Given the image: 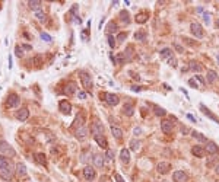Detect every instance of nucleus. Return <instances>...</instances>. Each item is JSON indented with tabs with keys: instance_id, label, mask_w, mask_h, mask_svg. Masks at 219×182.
Here are the masks:
<instances>
[{
	"instance_id": "1",
	"label": "nucleus",
	"mask_w": 219,
	"mask_h": 182,
	"mask_svg": "<svg viewBox=\"0 0 219 182\" xmlns=\"http://www.w3.org/2000/svg\"><path fill=\"white\" fill-rule=\"evenodd\" d=\"M80 82H82V86L85 88L86 92H91L93 88V83H92V77L91 75H88L86 72H82L80 73Z\"/></svg>"
},
{
	"instance_id": "2",
	"label": "nucleus",
	"mask_w": 219,
	"mask_h": 182,
	"mask_svg": "<svg viewBox=\"0 0 219 182\" xmlns=\"http://www.w3.org/2000/svg\"><path fill=\"white\" fill-rule=\"evenodd\" d=\"M190 31H191V34H193L197 40H202L203 37H204V31H203L202 25L197 24V22H193V24L190 25Z\"/></svg>"
},
{
	"instance_id": "3",
	"label": "nucleus",
	"mask_w": 219,
	"mask_h": 182,
	"mask_svg": "<svg viewBox=\"0 0 219 182\" xmlns=\"http://www.w3.org/2000/svg\"><path fill=\"white\" fill-rule=\"evenodd\" d=\"M0 153H5V155H9V156H15V155H16V152L3 140L0 141Z\"/></svg>"
},
{
	"instance_id": "4",
	"label": "nucleus",
	"mask_w": 219,
	"mask_h": 182,
	"mask_svg": "<svg viewBox=\"0 0 219 182\" xmlns=\"http://www.w3.org/2000/svg\"><path fill=\"white\" fill-rule=\"evenodd\" d=\"M104 98H105V102H107L108 105H111V107H116V105H118V102H120L118 96L114 95V93H104Z\"/></svg>"
},
{
	"instance_id": "5",
	"label": "nucleus",
	"mask_w": 219,
	"mask_h": 182,
	"mask_svg": "<svg viewBox=\"0 0 219 182\" xmlns=\"http://www.w3.org/2000/svg\"><path fill=\"white\" fill-rule=\"evenodd\" d=\"M13 175V166H8V168H0V176L6 181H10Z\"/></svg>"
},
{
	"instance_id": "6",
	"label": "nucleus",
	"mask_w": 219,
	"mask_h": 182,
	"mask_svg": "<svg viewBox=\"0 0 219 182\" xmlns=\"http://www.w3.org/2000/svg\"><path fill=\"white\" fill-rule=\"evenodd\" d=\"M204 150H206V153H209V155H218L219 153V147L213 143V141H208Z\"/></svg>"
},
{
	"instance_id": "7",
	"label": "nucleus",
	"mask_w": 219,
	"mask_h": 182,
	"mask_svg": "<svg viewBox=\"0 0 219 182\" xmlns=\"http://www.w3.org/2000/svg\"><path fill=\"white\" fill-rule=\"evenodd\" d=\"M156 169H158V172L159 174H168L169 169H171V163L169 162H159L158 163V166H156Z\"/></svg>"
},
{
	"instance_id": "8",
	"label": "nucleus",
	"mask_w": 219,
	"mask_h": 182,
	"mask_svg": "<svg viewBox=\"0 0 219 182\" xmlns=\"http://www.w3.org/2000/svg\"><path fill=\"white\" fill-rule=\"evenodd\" d=\"M19 102H21V99H19V96H18L16 93H12V95H9L8 105H9L10 108H16L18 105H19Z\"/></svg>"
},
{
	"instance_id": "9",
	"label": "nucleus",
	"mask_w": 219,
	"mask_h": 182,
	"mask_svg": "<svg viewBox=\"0 0 219 182\" xmlns=\"http://www.w3.org/2000/svg\"><path fill=\"white\" fill-rule=\"evenodd\" d=\"M76 91H77V86H76L75 82H69L66 85V88H64V93L67 95V96H72V95H75Z\"/></svg>"
},
{
	"instance_id": "10",
	"label": "nucleus",
	"mask_w": 219,
	"mask_h": 182,
	"mask_svg": "<svg viewBox=\"0 0 219 182\" xmlns=\"http://www.w3.org/2000/svg\"><path fill=\"white\" fill-rule=\"evenodd\" d=\"M59 109L63 112V114H70V111H72V105H70V102H67V101H60Z\"/></svg>"
},
{
	"instance_id": "11",
	"label": "nucleus",
	"mask_w": 219,
	"mask_h": 182,
	"mask_svg": "<svg viewBox=\"0 0 219 182\" xmlns=\"http://www.w3.org/2000/svg\"><path fill=\"white\" fill-rule=\"evenodd\" d=\"M83 176H85V179L92 181L93 178H95V169H93L92 166H86L83 169Z\"/></svg>"
},
{
	"instance_id": "12",
	"label": "nucleus",
	"mask_w": 219,
	"mask_h": 182,
	"mask_svg": "<svg viewBox=\"0 0 219 182\" xmlns=\"http://www.w3.org/2000/svg\"><path fill=\"white\" fill-rule=\"evenodd\" d=\"M172 127H174V124H172L171 121H168V120H164V121L161 123V130L165 133V134H169V133L172 131Z\"/></svg>"
},
{
	"instance_id": "13",
	"label": "nucleus",
	"mask_w": 219,
	"mask_h": 182,
	"mask_svg": "<svg viewBox=\"0 0 219 182\" xmlns=\"http://www.w3.org/2000/svg\"><path fill=\"white\" fill-rule=\"evenodd\" d=\"M172 179L175 182H185L187 181V175L183 172V171H175L172 174Z\"/></svg>"
},
{
	"instance_id": "14",
	"label": "nucleus",
	"mask_w": 219,
	"mask_h": 182,
	"mask_svg": "<svg viewBox=\"0 0 219 182\" xmlns=\"http://www.w3.org/2000/svg\"><path fill=\"white\" fill-rule=\"evenodd\" d=\"M28 117H29V111L26 108H22L16 112V120H19V121H26Z\"/></svg>"
},
{
	"instance_id": "15",
	"label": "nucleus",
	"mask_w": 219,
	"mask_h": 182,
	"mask_svg": "<svg viewBox=\"0 0 219 182\" xmlns=\"http://www.w3.org/2000/svg\"><path fill=\"white\" fill-rule=\"evenodd\" d=\"M93 140L96 141L101 147H104V149H107V146H108V143H107V140H105V137H104V134H95L93 136Z\"/></svg>"
},
{
	"instance_id": "16",
	"label": "nucleus",
	"mask_w": 219,
	"mask_h": 182,
	"mask_svg": "<svg viewBox=\"0 0 219 182\" xmlns=\"http://www.w3.org/2000/svg\"><path fill=\"white\" fill-rule=\"evenodd\" d=\"M191 153H193L196 157H204V155H206V150L203 149L202 146H193Z\"/></svg>"
},
{
	"instance_id": "17",
	"label": "nucleus",
	"mask_w": 219,
	"mask_h": 182,
	"mask_svg": "<svg viewBox=\"0 0 219 182\" xmlns=\"http://www.w3.org/2000/svg\"><path fill=\"white\" fill-rule=\"evenodd\" d=\"M148 19H149V13H148V12H140V13H137L135 18V21L137 24H145Z\"/></svg>"
},
{
	"instance_id": "18",
	"label": "nucleus",
	"mask_w": 219,
	"mask_h": 182,
	"mask_svg": "<svg viewBox=\"0 0 219 182\" xmlns=\"http://www.w3.org/2000/svg\"><path fill=\"white\" fill-rule=\"evenodd\" d=\"M111 133H113V137L117 139V140H120L123 137V130L120 127H117V125H111Z\"/></svg>"
},
{
	"instance_id": "19",
	"label": "nucleus",
	"mask_w": 219,
	"mask_h": 182,
	"mask_svg": "<svg viewBox=\"0 0 219 182\" xmlns=\"http://www.w3.org/2000/svg\"><path fill=\"white\" fill-rule=\"evenodd\" d=\"M120 159H121V162L123 163H129L130 162V152L127 149H121V152H120Z\"/></svg>"
},
{
	"instance_id": "20",
	"label": "nucleus",
	"mask_w": 219,
	"mask_h": 182,
	"mask_svg": "<svg viewBox=\"0 0 219 182\" xmlns=\"http://www.w3.org/2000/svg\"><path fill=\"white\" fill-rule=\"evenodd\" d=\"M200 109L203 111V114H204V115H208L209 118H211V120H213V121H215L216 124H219V118H216V117H215L213 114H212V112H211V109H208V108L204 107V105H200Z\"/></svg>"
},
{
	"instance_id": "21",
	"label": "nucleus",
	"mask_w": 219,
	"mask_h": 182,
	"mask_svg": "<svg viewBox=\"0 0 219 182\" xmlns=\"http://www.w3.org/2000/svg\"><path fill=\"white\" fill-rule=\"evenodd\" d=\"M86 136H88V128H86L85 125L79 127V128L76 130V137H77V139H80V140H82V139H85Z\"/></svg>"
},
{
	"instance_id": "22",
	"label": "nucleus",
	"mask_w": 219,
	"mask_h": 182,
	"mask_svg": "<svg viewBox=\"0 0 219 182\" xmlns=\"http://www.w3.org/2000/svg\"><path fill=\"white\" fill-rule=\"evenodd\" d=\"M104 163H105V159H104V156H101V155H96V156L93 157V165L96 166V168H102V166H104Z\"/></svg>"
},
{
	"instance_id": "23",
	"label": "nucleus",
	"mask_w": 219,
	"mask_h": 182,
	"mask_svg": "<svg viewBox=\"0 0 219 182\" xmlns=\"http://www.w3.org/2000/svg\"><path fill=\"white\" fill-rule=\"evenodd\" d=\"M208 82L209 83H215L218 80V73L215 72V70H208Z\"/></svg>"
},
{
	"instance_id": "24",
	"label": "nucleus",
	"mask_w": 219,
	"mask_h": 182,
	"mask_svg": "<svg viewBox=\"0 0 219 182\" xmlns=\"http://www.w3.org/2000/svg\"><path fill=\"white\" fill-rule=\"evenodd\" d=\"M172 53L174 51L171 50V48H164V50H161V53H159V56H161V58H171V57H174L172 56Z\"/></svg>"
},
{
	"instance_id": "25",
	"label": "nucleus",
	"mask_w": 219,
	"mask_h": 182,
	"mask_svg": "<svg viewBox=\"0 0 219 182\" xmlns=\"http://www.w3.org/2000/svg\"><path fill=\"white\" fill-rule=\"evenodd\" d=\"M140 146H142L140 141L136 140V139H133V140L130 141V150H132V152H136V153H137V152L140 150Z\"/></svg>"
},
{
	"instance_id": "26",
	"label": "nucleus",
	"mask_w": 219,
	"mask_h": 182,
	"mask_svg": "<svg viewBox=\"0 0 219 182\" xmlns=\"http://www.w3.org/2000/svg\"><path fill=\"white\" fill-rule=\"evenodd\" d=\"M92 133H93V136L95 134H104V128H102V125L96 121V123H93V125H92Z\"/></svg>"
},
{
	"instance_id": "27",
	"label": "nucleus",
	"mask_w": 219,
	"mask_h": 182,
	"mask_svg": "<svg viewBox=\"0 0 219 182\" xmlns=\"http://www.w3.org/2000/svg\"><path fill=\"white\" fill-rule=\"evenodd\" d=\"M28 5H29V8L32 9V10H35V12H38L40 10V8H41V2L40 0H31V2H28Z\"/></svg>"
},
{
	"instance_id": "28",
	"label": "nucleus",
	"mask_w": 219,
	"mask_h": 182,
	"mask_svg": "<svg viewBox=\"0 0 219 182\" xmlns=\"http://www.w3.org/2000/svg\"><path fill=\"white\" fill-rule=\"evenodd\" d=\"M120 19H121L126 25H129V24H130V15H129V12H127V10H121V12H120Z\"/></svg>"
},
{
	"instance_id": "29",
	"label": "nucleus",
	"mask_w": 219,
	"mask_h": 182,
	"mask_svg": "<svg viewBox=\"0 0 219 182\" xmlns=\"http://www.w3.org/2000/svg\"><path fill=\"white\" fill-rule=\"evenodd\" d=\"M188 69L190 70H193V72H197V73H200L203 70V67L199 64V63H196V61H190V64H188Z\"/></svg>"
},
{
	"instance_id": "30",
	"label": "nucleus",
	"mask_w": 219,
	"mask_h": 182,
	"mask_svg": "<svg viewBox=\"0 0 219 182\" xmlns=\"http://www.w3.org/2000/svg\"><path fill=\"white\" fill-rule=\"evenodd\" d=\"M191 136H193L196 140L202 141V143H208V141H209L208 139H206V137H204V136H203L202 133H199V131H193V133H191Z\"/></svg>"
},
{
	"instance_id": "31",
	"label": "nucleus",
	"mask_w": 219,
	"mask_h": 182,
	"mask_svg": "<svg viewBox=\"0 0 219 182\" xmlns=\"http://www.w3.org/2000/svg\"><path fill=\"white\" fill-rule=\"evenodd\" d=\"M8 166H13V165H12V162L9 160L8 157L0 155V168H8Z\"/></svg>"
},
{
	"instance_id": "32",
	"label": "nucleus",
	"mask_w": 219,
	"mask_h": 182,
	"mask_svg": "<svg viewBox=\"0 0 219 182\" xmlns=\"http://www.w3.org/2000/svg\"><path fill=\"white\" fill-rule=\"evenodd\" d=\"M16 172L19 176H25L26 175V166L24 163H18L16 165Z\"/></svg>"
},
{
	"instance_id": "33",
	"label": "nucleus",
	"mask_w": 219,
	"mask_h": 182,
	"mask_svg": "<svg viewBox=\"0 0 219 182\" xmlns=\"http://www.w3.org/2000/svg\"><path fill=\"white\" fill-rule=\"evenodd\" d=\"M35 18H37V21H38V22H45V21H47V15H45L42 10L35 12Z\"/></svg>"
},
{
	"instance_id": "34",
	"label": "nucleus",
	"mask_w": 219,
	"mask_h": 182,
	"mask_svg": "<svg viewBox=\"0 0 219 182\" xmlns=\"http://www.w3.org/2000/svg\"><path fill=\"white\" fill-rule=\"evenodd\" d=\"M117 29H118V26H117V24H114V22H109L108 26H107V32H108V35H111L113 32H117Z\"/></svg>"
},
{
	"instance_id": "35",
	"label": "nucleus",
	"mask_w": 219,
	"mask_h": 182,
	"mask_svg": "<svg viewBox=\"0 0 219 182\" xmlns=\"http://www.w3.org/2000/svg\"><path fill=\"white\" fill-rule=\"evenodd\" d=\"M123 112H124L126 115L132 117L133 115V112H135V109H133V107H132L130 104H127V105H124V108H123Z\"/></svg>"
},
{
	"instance_id": "36",
	"label": "nucleus",
	"mask_w": 219,
	"mask_h": 182,
	"mask_svg": "<svg viewBox=\"0 0 219 182\" xmlns=\"http://www.w3.org/2000/svg\"><path fill=\"white\" fill-rule=\"evenodd\" d=\"M135 38H136V41H146V32L137 31V32L135 34Z\"/></svg>"
},
{
	"instance_id": "37",
	"label": "nucleus",
	"mask_w": 219,
	"mask_h": 182,
	"mask_svg": "<svg viewBox=\"0 0 219 182\" xmlns=\"http://www.w3.org/2000/svg\"><path fill=\"white\" fill-rule=\"evenodd\" d=\"M104 157H105V160H107V162H113V160H114V152H113V150H109V149H107V150H105V155H104Z\"/></svg>"
},
{
	"instance_id": "38",
	"label": "nucleus",
	"mask_w": 219,
	"mask_h": 182,
	"mask_svg": "<svg viewBox=\"0 0 219 182\" xmlns=\"http://www.w3.org/2000/svg\"><path fill=\"white\" fill-rule=\"evenodd\" d=\"M153 109H155V115H158V117L167 115V111H165L164 108H161V107H153Z\"/></svg>"
},
{
	"instance_id": "39",
	"label": "nucleus",
	"mask_w": 219,
	"mask_h": 182,
	"mask_svg": "<svg viewBox=\"0 0 219 182\" xmlns=\"http://www.w3.org/2000/svg\"><path fill=\"white\" fill-rule=\"evenodd\" d=\"M35 159H37V162H38V163H41V165H45V156H44L42 153H38Z\"/></svg>"
},
{
	"instance_id": "40",
	"label": "nucleus",
	"mask_w": 219,
	"mask_h": 182,
	"mask_svg": "<svg viewBox=\"0 0 219 182\" xmlns=\"http://www.w3.org/2000/svg\"><path fill=\"white\" fill-rule=\"evenodd\" d=\"M126 38H127V34L126 32H120L117 35V38H116V41H117V42H123Z\"/></svg>"
},
{
	"instance_id": "41",
	"label": "nucleus",
	"mask_w": 219,
	"mask_h": 182,
	"mask_svg": "<svg viewBox=\"0 0 219 182\" xmlns=\"http://www.w3.org/2000/svg\"><path fill=\"white\" fill-rule=\"evenodd\" d=\"M41 40H42V41H45V42H51V41H53V38H51L47 32H41Z\"/></svg>"
},
{
	"instance_id": "42",
	"label": "nucleus",
	"mask_w": 219,
	"mask_h": 182,
	"mask_svg": "<svg viewBox=\"0 0 219 182\" xmlns=\"http://www.w3.org/2000/svg\"><path fill=\"white\" fill-rule=\"evenodd\" d=\"M116 44H117V42H116V38H114L113 35H108V45H109V47H111V48H114V47H116Z\"/></svg>"
},
{
	"instance_id": "43",
	"label": "nucleus",
	"mask_w": 219,
	"mask_h": 182,
	"mask_svg": "<svg viewBox=\"0 0 219 182\" xmlns=\"http://www.w3.org/2000/svg\"><path fill=\"white\" fill-rule=\"evenodd\" d=\"M82 159H80V160H82V162H83V163H88V162H89V152H85V153H82Z\"/></svg>"
},
{
	"instance_id": "44",
	"label": "nucleus",
	"mask_w": 219,
	"mask_h": 182,
	"mask_svg": "<svg viewBox=\"0 0 219 182\" xmlns=\"http://www.w3.org/2000/svg\"><path fill=\"white\" fill-rule=\"evenodd\" d=\"M168 64H169L171 67H177V58H175V57H171V58L168 60Z\"/></svg>"
},
{
	"instance_id": "45",
	"label": "nucleus",
	"mask_w": 219,
	"mask_h": 182,
	"mask_svg": "<svg viewBox=\"0 0 219 182\" xmlns=\"http://www.w3.org/2000/svg\"><path fill=\"white\" fill-rule=\"evenodd\" d=\"M77 98H79V99H86V92H85V91H79V92H77Z\"/></svg>"
},
{
	"instance_id": "46",
	"label": "nucleus",
	"mask_w": 219,
	"mask_h": 182,
	"mask_svg": "<svg viewBox=\"0 0 219 182\" xmlns=\"http://www.w3.org/2000/svg\"><path fill=\"white\" fill-rule=\"evenodd\" d=\"M203 21H204V24H211V15L209 13H203Z\"/></svg>"
},
{
	"instance_id": "47",
	"label": "nucleus",
	"mask_w": 219,
	"mask_h": 182,
	"mask_svg": "<svg viewBox=\"0 0 219 182\" xmlns=\"http://www.w3.org/2000/svg\"><path fill=\"white\" fill-rule=\"evenodd\" d=\"M15 54H16V57H22V54H24V53H22V48H21L19 45L15 48Z\"/></svg>"
},
{
	"instance_id": "48",
	"label": "nucleus",
	"mask_w": 219,
	"mask_h": 182,
	"mask_svg": "<svg viewBox=\"0 0 219 182\" xmlns=\"http://www.w3.org/2000/svg\"><path fill=\"white\" fill-rule=\"evenodd\" d=\"M188 85H190L191 88H199V85H197V82H196V79H190V80H188Z\"/></svg>"
},
{
	"instance_id": "49",
	"label": "nucleus",
	"mask_w": 219,
	"mask_h": 182,
	"mask_svg": "<svg viewBox=\"0 0 219 182\" xmlns=\"http://www.w3.org/2000/svg\"><path fill=\"white\" fill-rule=\"evenodd\" d=\"M133 134H135V136H140V134H142V128H140V127H136L135 130H133Z\"/></svg>"
},
{
	"instance_id": "50",
	"label": "nucleus",
	"mask_w": 219,
	"mask_h": 182,
	"mask_svg": "<svg viewBox=\"0 0 219 182\" xmlns=\"http://www.w3.org/2000/svg\"><path fill=\"white\" fill-rule=\"evenodd\" d=\"M174 47H175V50H177L178 53H183V51H184V50H183V47H181V45H178L177 42L174 44Z\"/></svg>"
},
{
	"instance_id": "51",
	"label": "nucleus",
	"mask_w": 219,
	"mask_h": 182,
	"mask_svg": "<svg viewBox=\"0 0 219 182\" xmlns=\"http://www.w3.org/2000/svg\"><path fill=\"white\" fill-rule=\"evenodd\" d=\"M194 79H197V80H199V82L202 83V85H204V83H206V82H204V79H203L202 76H196V77H194Z\"/></svg>"
},
{
	"instance_id": "52",
	"label": "nucleus",
	"mask_w": 219,
	"mask_h": 182,
	"mask_svg": "<svg viewBox=\"0 0 219 182\" xmlns=\"http://www.w3.org/2000/svg\"><path fill=\"white\" fill-rule=\"evenodd\" d=\"M181 133H183V134H187V133H188V128L184 127V125H181Z\"/></svg>"
},
{
	"instance_id": "53",
	"label": "nucleus",
	"mask_w": 219,
	"mask_h": 182,
	"mask_svg": "<svg viewBox=\"0 0 219 182\" xmlns=\"http://www.w3.org/2000/svg\"><path fill=\"white\" fill-rule=\"evenodd\" d=\"M116 181H117V182H124V181H123V178H121L118 174H116Z\"/></svg>"
},
{
	"instance_id": "54",
	"label": "nucleus",
	"mask_w": 219,
	"mask_h": 182,
	"mask_svg": "<svg viewBox=\"0 0 219 182\" xmlns=\"http://www.w3.org/2000/svg\"><path fill=\"white\" fill-rule=\"evenodd\" d=\"M187 118H188V120H191L193 123H196V118H194L193 115H187Z\"/></svg>"
},
{
	"instance_id": "55",
	"label": "nucleus",
	"mask_w": 219,
	"mask_h": 182,
	"mask_svg": "<svg viewBox=\"0 0 219 182\" xmlns=\"http://www.w3.org/2000/svg\"><path fill=\"white\" fill-rule=\"evenodd\" d=\"M132 91H135V92H139V91H140V88H137V86H133V88H132Z\"/></svg>"
},
{
	"instance_id": "56",
	"label": "nucleus",
	"mask_w": 219,
	"mask_h": 182,
	"mask_svg": "<svg viewBox=\"0 0 219 182\" xmlns=\"http://www.w3.org/2000/svg\"><path fill=\"white\" fill-rule=\"evenodd\" d=\"M31 48H32L31 45H24V50H31Z\"/></svg>"
},
{
	"instance_id": "57",
	"label": "nucleus",
	"mask_w": 219,
	"mask_h": 182,
	"mask_svg": "<svg viewBox=\"0 0 219 182\" xmlns=\"http://www.w3.org/2000/svg\"><path fill=\"white\" fill-rule=\"evenodd\" d=\"M215 169H216V174L219 175V163H218V165H216V168H215Z\"/></svg>"
},
{
	"instance_id": "58",
	"label": "nucleus",
	"mask_w": 219,
	"mask_h": 182,
	"mask_svg": "<svg viewBox=\"0 0 219 182\" xmlns=\"http://www.w3.org/2000/svg\"><path fill=\"white\" fill-rule=\"evenodd\" d=\"M218 64H219V54H218Z\"/></svg>"
},
{
	"instance_id": "59",
	"label": "nucleus",
	"mask_w": 219,
	"mask_h": 182,
	"mask_svg": "<svg viewBox=\"0 0 219 182\" xmlns=\"http://www.w3.org/2000/svg\"><path fill=\"white\" fill-rule=\"evenodd\" d=\"M218 28H219V21H218Z\"/></svg>"
}]
</instances>
